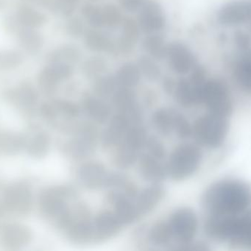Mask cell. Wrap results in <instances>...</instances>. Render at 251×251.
<instances>
[{"mask_svg":"<svg viewBox=\"0 0 251 251\" xmlns=\"http://www.w3.org/2000/svg\"><path fill=\"white\" fill-rule=\"evenodd\" d=\"M202 204L209 214L238 215L251 204V187L239 180H224L211 185Z\"/></svg>","mask_w":251,"mask_h":251,"instance_id":"obj_1","label":"cell"},{"mask_svg":"<svg viewBox=\"0 0 251 251\" xmlns=\"http://www.w3.org/2000/svg\"><path fill=\"white\" fill-rule=\"evenodd\" d=\"M0 201L5 217L12 220L28 217L36 205L31 185L25 180L4 184L0 192Z\"/></svg>","mask_w":251,"mask_h":251,"instance_id":"obj_2","label":"cell"},{"mask_svg":"<svg viewBox=\"0 0 251 251\" xmlns=\"http://www.w3.org/2000/svg\"><path fill=\"white\" fill-rule=\"evenodd\" d=\"M75 196L74 189L69 186H51L43 189L36 202L39 215L56 226L71 211L73 207L70 206V201Z\"/></svg>","mask_w":251,"mask_h":251,"instance_id":"obj_3","label":"cell"},{"mask_svg":"<svg viewBox=\"0 0 251 251\" xmlns=\"http://www.w3.org/2000/svg\"><path fill=\"white\" fill-rule=\"evenodd\" d=\"M202 152L194 144L183 143L170 154L167 167V176L175 181H182L195 174L202 161Z\"/></svg>","mask_w":251,"mask_h":251,"instance_id":"obj_4","label":"cell"},{"mask_svg":"<svg viewBox=\"0 0 251 251\" xmlns=\"http://www.w3.org/2000/svg\"><path fill=\"white\" fill-rule=\"evenodd\" d=\"M39 93L37 88L27 80L7 88L2 94L5 102L26 120H32L39 108Z\"/></svg>","mask_w":251,"mask_h":251,"instance_id":"obj_5","label":"cell"},{"mask_svg":"<svg viewBox=\"0 0 251 251\" xmlns=\"http://www.w3.org/2000/svg\"><path fill=\"white\" fill-rule=\"evenodd\" d=\"M228 131L227 117L208 112L201 116L192 126V135L199 145L217 148L224 142Z\"/></svg>","mask_w":251,"mask_h":251,"instance_id":"obj_6","label":"cell"},{"mask_svg":"<svg viewBox=\"0 0 251 251\" xmlns=\"http://www.w3.org/2000/svg\"><path fill=\"white\" fill-rule=\"evenodd\" d=\"M201 104L208 112L227 117L233 111V102L227 85L220 79H207L202 87Z\"/></svg>","mask_w":251,"mask_h":251,"instance_id":"obj_7","label":"cell"},{"mask_svg":"<svg viewBox=\"0 0 251 251\" xmlns=\"http://www.w3.org/2000/svg\"><path fill=\"white\" fill-rule=\"evenodd\" d=\"M75 73V67L59 63H47L36 77L37 89L40 93L51 97L58 92L61 83L70 80Z\"/></svg>","mask_w":251,"mask_h":251,"instance_id":"obj_8","label":"cell"},{"mask_svg":"<svg viewBox=\"0 0 251 251\" xmlns=\"http://www.w3.org/2000/svg\"><path fill=\"white\" fill-rule=\"evenodd\" d=\"M2 25L5 32L15 38L20 48L28 55H37L43 49L45 45L43 35L37 29L20 25L13 14L5 17Z\"/></svg>","mask_w":251,"mask_h":251,"instance_id":"obj_9","label":"cell"},{"mask_svg":"<svg viewBox=\"0 0 251 251\" xmlns=\"http://www.w3.org/2000/svg\"><path fill=\"white\" fill-rule=\"evenodd\" d=\"M168 222L174 239L183 246L192 242L198 227V217L192 208L187 207L178 208L172 214Z\"/></svg>","mask_w":251,"mask_h":251,"instance_id":"obj_10","label":"cell"},{"mask_svg":"<svg viewBox=\"0 0 251 251\" xmlns=\"http://www.w3.org/2000/svg\"><path fill=\"white\" fill-rule=\"evenodd\" d=\"M33 238L31 230L15 220H0V250L16 251L30 244Z\"/></svg>","mask_w":251,"mask_h":251,"instance_id":"obj_11","label":"cell"},{"mask_svg":"<svg viewBox=\"0 0 251 251\" xmlns=\"http://www.w3.org/2000/svg\"><path fill=\"white\" fill-rule=\"evenodd\" d=\"M136 18L142 33H160L167 26V14L158 0H146L138 11Z\"/></svg>","mask_w":251,"mask_h":251,"instance_id":"obj_12","label":"cell"},{"mask_svg":"<svg viewBox=\"0 0 251 251\" xmlns=\"http://www.w3.org/2000/svg\"><path fill=\"white\" fill-rule=\"evenodd\" d=\"M77 134L63 145L64 155L73 160H83L93 154L95 151V135L88 126L79 127Z\"/></svg>","mask_w":251,"mask_h":251,"instance_id":"obj_13","label":"cell"},{"mask_svg":"<svg viewBox=\"0 0 251 251\" xmlns=\"http://www.w3.org/2000/svg\"><path fill=\"white\" fill-rule=\"evenodd\" d=\"M166 59L170 70L179 75L189 74L198 64L190 48L179 41H173L168 44Z\"/></svg>","mask_w":251,"mask_h":251,"instance_id":"obj_14","label":"cell"},{"mask_svg":"<svg viewBox=\"0 0 251 251\" xmlns=\"http://www.w3.org/2000/svg\"><path fill=\"white\" fill-rule=\"evenodd\" d=\"M120 29V35L115 39L116 56H127L136 50L142 30L137 20L130 16H125Z\"/></svg>","mask_w":251,"mask_h":251,"instance_id":"obj_15","label":"cell"},{"mask_svg":"<svg viewBox=\"0 0 251 251\" xmlns=\"http://www.w3.org/2000/svg\"><path fill=\"white\" fill-rule=\"evenodd\" d=\"M24 138V149L23 151L34 159H42L45 158L51 146V139L50 135L38 125L30 123L23 133Z\"/></svg>","mask_w":251,"mask_h":251,"instance_id":"obj_16","label":"cell"},{"mask_svg":"<svg viewBox=\"0 0 251 251\" xmlns=\"http://www.w3.org/2000/svg\"><path fill=\"white\" fill-rule=\"evenodd\" d=\"M111 102L117 112L126 115L132 124L142 123V111L133 89L118 88L111 97Z\"/></svg>","mask_w":251,"mask_h":251,"instance_id":"obj_17","label":"cell"},{"mask_svg":"<svg viewBox=\"0 0 251 251\" xmlns=\"http://www.w3.org/2000/svg\"><path fill=\"white\" fill-rule=\"evenodd\" d=\"M217 20L224 26H234L251 21V2L234 0L223 5L217 14Z\"/></svg>","mask_w":251,"mask_h":251,"instance_id":"obj_18","label":"cell"},{"mask_svg":"<svg viewBox=\"0 0 251 251\" xmlns=\"http://www.w3.org/2000/svg\"><path fill=\"white\" fill-rule=\"evenodd\" d=\"M108 198L114 209L113 212L123 226L133 224L141 218L134 199L119 191H111L108 194Z\"/></svg>","mask_w":251,"mask_h":251,"instance_id":"obj_19","label":"cell"},{"mask_svg":"<svg viewBox=\"0 0 251 251\" xmlns=\"http://www.w3.org/2000/svg\"><path fill=\"white\" fill-rule=\"evenodd\" d=\"M237 217V215L209 214L205 223V233L214 240L228 242L234 230Z\"/></svg>","mask_w":251,"mask_h":251,"instance_id":"obj_20","label":"cell"},{"mask_svg":"<svg viewBox=\"0 0 251 251\" xmlns=\"http://www.w3.org/2000/svg\"><path fill=\"white\" fill-rule=\"evenodd\" d=\"M109 174L103 164L96 161L86 163L78 170L79 180L89 189H106Z\"/></svg>","mask_w":251,"mask_h":251,"instance_id":"obj_21","label":"cell"},{"mask_svg":"<svg viewBox=\"0 0 251 251\" xmlns=\"http://www.w3.org/2000/svg\"><path fill=\"white\" fill-rule=\"evenodd\" d=\"M95 242H103L113 239L121 232L123 224L114 212L102 211L93 220Z\"/></svg>","mask_w":251,"mask_h":251,"instance_id":"obj_22","label":"cell"},{"mask_svg":"<svg viewBox=\"0 0 251 251\" xmlns=\"http://www.w3.org/2000/svg\"><path fill=\"white\" fill-rule=\"evenodd\" d=\"M86 50L95 54L107 53L116 56L115 39L102 29L87 28L83 36Z\"/></svg>","mask_w":251,"mask_h":251,"instance_id":"obj_23","label":"cell"},{"mask_svg":"<svg viewBox=\"0 0 251 251\" xmlns=\"http://www.w3.org/2000/svg\"><path fill=\"white\" fill-rule=\"evenodd\" d=\"M205 83H193L189 78L185 77L179 79L173 93L177 103L186 108H192L201 104L202 87Z\"/></svg>","mask_w":251,"mask_h":251,"instance_id":"obj_24","label":"cell"},{"mask_svg":"<svg viewBox=\"0 0 251 251\" xmlns=\"http://www.w3.org/2000/svg\"><path fill=\"white\" fill-rule=\"evenodd\" d=\"M64 232L67 239L76 245L95 242L93 220L90 216H82L75 219Z\"/></svg>","mask_w":251,"mask_h":251,"instance_id":"obj_25","label":"cell"},{"mask_svg":"<svg viewBox=\"0 0 251 251\" xmlns=\"http://www.w3.org/2000/svg\"><path fill=\"white\" fill-rule=\"evenodd\" d=\"M131 126L133 125L126 115L117 112L110 119L108 127L102 133V146L111 148L118 145Z\"/></svg>","mask_w":251,"mask_h":251,"instance_id":"obj_26","label":"cell"},{"mask_svg":"<svg viewBox=\"0 0 251 251\" xmlns=\"http://www.w3.org/2000/svg\"><path fill=\"white\" fill-rule=\"evenodd\" d=\"M166 190L160 184H152L138 192L134 199L135 205L141 217L153 211L165 198Z\"/></svg>","mask_w":251,"mask_h":251,"instance_id":"obj_27","label":"cell"},{"mask_svg":"<svg viewBox=\"0 0 251 251\" xmlns=\"http://www.w3.org/2000/svg\"><path fill=\"white\" fill-rule=\"evenodd\" d=\"M139 173L145 181L160 184L167 176V167L160 160L145 153L139 158Z\"/></svg>","mask_w":251,"mask_h":251,"instance_id":"obj_28","label":"cell"},{"mask_svg":"<svg viewBox=\"0 0 251 251\" xmlns=\"http://www.w3.org/2000/svg\"><path fill=\"white\" fill-rule=\"evenodd\" d=\"M13 16L20 25L29 28L39 30L48 23L46 14L33 5L25 2L17 5Z\"/></svg>","mask_w":251,"mask_h":251,"instance_id":"obj_29","label":"cell"},{"mask_svg":"<svg viewBox=\"0 0 251 251\" xmlns=\"http://www.w3.org/2000/svg\"><path fill=\"white\" fill-rule=\"evenodd\" d=\"M46 61L47 63H59L75 67L83 61V52L75 44H62L48 52Z\"/></svg>","mask_w":251,"mask_h":251,"instance_id":"obj_30","label":"cell"},{"mask_svg":"<svg viewBox=\"0 0 251 251\" xmlns=\"http://www.w3.org/2000/svg\"><path fill=\"white\" fill-rule=\"evenodd\" d=\"M119 88L134 89L140 83L142 73L137 63L127 61L123 63L114 74Z\"/></svg>","mask_w":251,"mask_h":251,"instance_id":"obj_31","label":"cell"},{"mask_svg":"<svg viewBox=\"0 0 251 251\" xmlns=\"http://www.w3.org/2000/svg\"><path fill=\"white\" fill-rule=\"evenodd\" d=\"M233 77L238 86L251 92V49L242 51L233 67Z\"/></svg>","mask_w":251,"mask_h":251,"instance_id":"obj_32","label":"cell"},{"mask_svg":"<svg viewBox=\"0 0 251 251\" xmlns=\"http://www.w3.org/2000/svg\"><path fill=\"white\" fill-rule=\"evenodd\" d=\"M83 105L86 114L93 121L102 124L109 119L111 108L104 99L95 95H86L83 99Z\"/></svg>","mask_w":251,"mask_h":251,"instance_id":"obj_33","label":"cell"},{"mask_svg":"<svg viewBox=\"0 0 251 251\" xmlns=\"http://www.w3.org/2000/svg\"><path fill=\"white\" fill-rule=\"evenodd\" d=\"M228 242L239 248H251V211L237 217L234 230Z\"/></svg>","mask_w":251,"mask_h":251,"instance_id":"obj_34","label":"cell"},{"mask_svg":"<svg viewBox=\"0 0 251 251\" xmlns=\"http://www.w3.org/2000/svg\"><path fill=\"white\" fill-rule=\"evenodd\" d=\"M24 149L23 133L0 130V157L14 156Z\"/></svg>","mask_w":251,"mask_h":251,"instance_id":"obj_35","label":"cell"},{"mask_svg":"<svg viewBox=\"0 0 251 251\" xmlns=\"http://www.w3.org/2000/svg\"><path fill=\"white\" fill-rule=\"evenodd\" d=\"M142 48L146 55L157 61L166 59L168 43L160 33L146 35L142 42Z\"/></svg>","mask_w":251,"mask_h":251,"instance_id":"obj_36","label":"cell"},{"mask_svg":"<svg viewBox=\"0 0 251 251\" xmlns=\"http://www.w3.org/2000/svg\"><path fill=\"white\" fill-rule=\"evenodd\" d=\"M109 64L106 58L101 54H95L80 63V71L89 80H94L108 73Z\"/></svg>","mask_w":251,"mask_h":251,"instance_id":"obj_37","label":"cell"},{"mask_svg":"<svg viewBox=\"0 0 251 251\" xmlns=\"http://www.w3.org/2000/svg\"><path fill=\"white\" fill-rule=\"evenodd\" d=\"M115 148L113 162L116 167L120 169L129 168L139 160L140 151L124 142H120Z\"/></svg>","mask_w":251,"mask_h":251,"instance_id":"obj_38","label":"cell"},{"mask_svg":"<svg viewBox=\"0 0 251 251\" xmlns=\"http://www.w3.org/2000/svg\"><path fill=\"white\" fill-rule=\"evenodd\" d=\"M177 112L173 108H163L157 110L152 119V124L157 131L164 136H168L173 133Z\"/></svg>","mask_w":251,"mask_h":251,"instance_id":"obj_39","label":"cell"},{"mask_svg":"<svg viewBox=\"0 0 251 251\" xmlns=\"http://www.w3.org/2000/svg\"><path fill=\"white\" fill-rule=\"evenodd\" d=\"M174 239L169 222H158L150 229L148 239L156 246H166Z\"/></svg>","mask_w":251,"mask_h":251,"instance_id":"obj_40","label":"cell"},{"mask_svg":"<svg viewBox=\"0 0 251 251\" xmlns=\"http://www.w3.org/2000/svg\"><path fill=\"white\" fill-rule=\"evenodd\" d=\"M80 16L86 24L95 29H104L102 6L92 2H86L80 7Z\"/></svg>","mask_w":251,"mask_h":251,"instance_id":"obj_41","label":"cell"},{"mask_svg":"<svg viewBox=\"0 0 251 251\" xmlns=\"http://www.w3.org/2000/svg\"><path fill=\"white\" fill-rule=\"evenodd\" d=\"M102 6L104 29L115 30L120 28L125 15L123 9L114 3H105Z\"/></svg>","mask_w":251,"mask_h":251,"instance_id":"obj_42","label":"cell"},{"mask_svg":"<svg viewBox=\"0 0 251 251\" xmlns=\"http://www.w3.org/2000/svg\"><path fill=\"white\" fill-rule=\"evenodd\" d=\"M118 88L114 75L108 73L94 80L92 85L94 95L102 99L112 97Z\"/></svg>","mask_w":251,"mask_h":251,"instance_id":"obj_43","label":"cell"},{"mask_svg":"<svg viewBox=\"0 0 251 251\" xmlns=\"http://www.w3.org/2000/svg\"><path fill=\"white\" fill-rule=\"evenodd\" d=\"M24 62L21 51L0 48V72L14 71L20 68Z\"/></svg>","mask_w":251,"mask_h":251,"instance_id":"obj_44","label":"cell"},{"mask_svg":"<svg viewBox=\"0 0 251 251\" xmlns=\"http://www.w3.org/2000/svg\"><path fill=\"white\" fill-rule=\"evenodd\" d=\"M136 63L142 73V77H145L146 80L154 82L161 78L162 71L158 65V61L153 58L145 54L139 57Z\"/></svg>","mask_w":251,"mask_h":251,"instance_id":"obj_45","label":"cell"},{"mask_svg":"<svg viewBox=\"0 0 251 251\" xmlns=\"http://www.w3.org/2000/svg\"><path fill=\"white\" fill-rule=\"evenodd\" d=\"M84 21L81 16L73 15L67 17V21L64 25V30L67 36L74 39L83 38L85 32L87 30Z\"/></svg>","mask_w":251,"mask_h":251,"instance_id":"obj_46","label":"cell"},{"mask_svg":"<svg viewBox=\"0 0 251 251\" xmlns=\"http://www.w3.org/2000/svg\"><path fill=\"white\" fill-rule=\"evenodd\" d=\"M173 132L181 139H187L192 135V126L187 119L177 111L175 119Z\"/></svg>","mask_w":251,"mask_h":251,"instance_id":"obj_47","label":"cell"},{"mask_svg":"<svg viewBox=\"0 0 251 251\" xmlns=\"http://www.w3.org/2000/svg\"><path fill=\"white\" fill-rule=\"evenodd\" d=\"M145 149L147 150L148 152L151 156L157 158V159L162 161L166 156L165 148L162 142L157 139L155 136H151L147 139L146 143L145 146Z\"/></svg>","mask_w":251,"mask_h":251,"instance_id":"obj_48","label":"cell"},{"mask_svg":"<svg viewBox=\"0 0 251 251\" xmlns=\"http://www.w3.org/2000/svg\"><path fill=\"white\" fill-rule=\"evenodd\" d=\"M58 7V14L67 18L74 15L80 7L81 0H55Z\"/></svg>","mask_w":251,"mask_h":251,"instance_id":"obj_49","label":"cell"},{"mask_svg":"<svg viewBox=\"0 0 251 251\" xmlns=\"http://www.w3.org/2000/svg\"><path fill=\"white\" fill-rule=\"evenodd\" d=\"M22 2L30 4L35 7H39L42 9L46 10L52 14H58L55 0H21Z\"/></svg>","mask_w":251,"mask_h":251,"instance_id":"obj_50","label":"cell"},{"mask_svg":"<svg viewBox=\"0 0 251 251\" xmlns=\"http://www.w3.org/2000/svg\"><path fill=\"white\" fill-rule=\"evenodd\" d=\"M146 0H118V5L125 12L136 13L142 8Z\"/></svg>","mask_w":251,"mask_h":251,"instance_id":"obj_51","label":"cell"},{"mask_svg":"<svg viewBox=\"0 0 251 251\" xmlns=\"http://www.w3.org/2000/svg\"><path fill=\"white\" fill-rule=\"evenodd\" d=\"M235 42L241 51L247 50L251 48V39L248 35L242 32H237L235 34Z\"/></svg>","mask_w":251,"mask_h":251,"instance_id":"obj_52","label":"cell"},{"mask_svg":"<svg viewBox=\"0 0 251 251\" xmlns=\"http://www.w3.org/2000/svg\"><path fill=\"white\" fill-rule=\"evenodd\" d=\"M176 83H177V81H176L170 76L164 77L162 80L163 89H164V92L169 95L174 93Z\"/></svg>","mask_w":251,"mask_h":251,"instance_id":"obj_53","label":"cell"},{"mask_svg":"<svg viewBox=\"0 0 251 251\" xmlns=\"http://www.w3.org/2000/svg\"><path fill=\"white\" fill-rule=\"evenodd\" d=\"M8 6V1L7 0H0V12H2L4 10L6 9Z\"/></svg>","mask_w":251,"mask_h":251,"instance_id":"obj_54","label":"cell"},{"mask_svg":"<svg viewBox=\"0 0 251 251\" xmlns=\"http://www.w3.org/2000/svg\"><path fill=\"white\" fill-rule=\"evenodd\" d=\"M99 0H87V2H92V3H96Z\"/></svg>","mask_w":251,"mask_h":251,"instance_id":"obj_55","label":"cell"},{"mask_svg":"<svg viewBox=\"0 0 251 251\" xmlns=\"http://www.w3.org/2000/svg\"></svg>","mask_w":251,"mask_h":251,"instance_id":"obj_56","label":"cell"}]
</instances>
